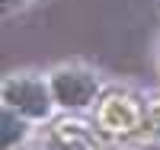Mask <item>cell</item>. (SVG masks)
<instances>
[{
	"label": "cell",
	"instance_id": "6da1fadb",
	"mask_svg": "<svg viewBox=\"0 0 160 150\" xmlns=\"http://www.w3.org/2000/svg\"><path fill=\"white\" fill-rule=\"evenodd\" d=\"M3 102L22 118H48L51 105H55V93H51V83L26 74V77H10L3 83Z\"/></svg>",
	"mask_w": 160,
	"mask_h": 150
},
{
	"label": "cell",
	"instance_id": "277c9868",
	"mask_svg": "<svg viewBox=\"0 0 160 150\" xmlns=\"http://www.w3.org/2000/svg\"><path fill=\"white\" fill-rule=\"evenodd\" d=\"M141 150H160V144H151V147H141Z\"/></svg>",
	"mask_w": 160,
	"mask_h": 150
},
{
	"label": "cell",
	"instance_id": "7a4b0ae2",
	"mask_svg": "<svg viewBox=\"0 0 160 150\" xmlns=\"http://www.w3.org/2000/svg\"><path fill=\"white\" fill-rule=\"evenodd\" d=\"M48 83H51V93H55V102L64 109H83L99 93V80L87 67H61V70L51 74Z\"/></svg>",
	"mask_w": 160,
	"mask_h": 150
},
{
	"label": "cell",
	"instance_id": "5b68a950",
	"mask_svg": "<svg viewBox=\"0 0 160 150\" xmlns=\"http://www.w3.org/2000/svg\"><path fill=\"white\" fill-rule=\"evenodd\" d=\"M3 3H13V0H3Z\"/></svg>",
	"mask_w": 160,
	"mask_h": 150
},
{
	"label": "cell",
	"instance_id": "3957f363",
	"mask_svg": "<svg viewBox=\"0 0 160 150\" xmlns=\"http://www.w3.org/2000/svg\"><path fill=\"white\" fill-rule=\"evenodd\" d=\"M22 138H26V121H22L19 112H13L7 105L3 109V150H13Z\"/></svg>",
	"mask_w": 160,
	"mask_h": 150
}]
</instances>
